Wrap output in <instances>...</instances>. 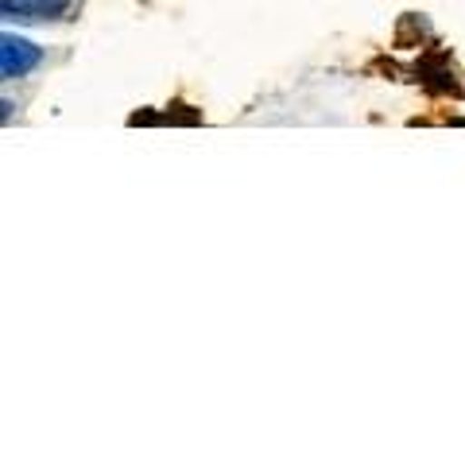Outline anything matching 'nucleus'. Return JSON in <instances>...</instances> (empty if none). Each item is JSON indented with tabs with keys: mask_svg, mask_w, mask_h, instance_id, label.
<instances>
[{
	"mask_svg": "<svg viewBox=\"0 0 465 465\" xmlns=\"http://www.w3.org/2000/svg\"><path fill=\"white\" fill-rule=\"evenodd\" d=\"M39 63H43V51L35 47L32 39L12 35V32L0 39V78H5V82H16L24 74H32Z\"/></svg>",
	"mask_w": 465,
	"mask_h": 465,
	"instance_id": "obj_1",
	"label": "nucleus"
},
{
	"mask_svg": "<svg viewBox=\"0 0 465 465\" xmlns=\"http://www.w3.org/2000/svg\"><path fill=\"white\" fill-rule=\"evenodd\" d=\"M0 12L8 20H58L70 12V0H0Z\"/></svg>",
	"mask_w": 465,
	"mask_h": 465,
	"instance_id": "obj_2",
	"label": "nucleus"
}]
</instances>
